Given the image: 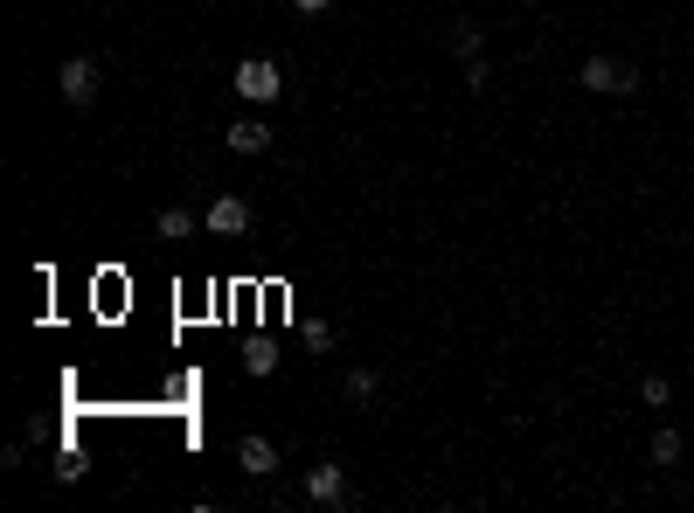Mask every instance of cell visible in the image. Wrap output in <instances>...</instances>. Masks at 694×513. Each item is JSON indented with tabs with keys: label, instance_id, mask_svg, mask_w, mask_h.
Returning a JSON list of instances; mask_svg holds the SVG:
<instances>
[{
	"label": "cell",
	"instance_id": "obj_9",
	"mask_svg": "<svg viewBox=\"0 0 694 513\" xmlns=\"http://www.w3.org/2000/svg\"><path fill=\"white\" fill-rule=\"evenodd\" d=\"M278 368V347L271 340H251V347H243V375H271Z\"/></svg>",
	"mask_w": 694,
	"mask_h": 513
},
{
	"label": "cell",
	"instance_id": "obj_3",
	"mask_svg": "<svg viewBox=\"0 0 694 513\" xmlns=\"http://www.w3.org/2000/svg\"><path fill=\"white\" fill-rule=\"evenodd\" d=\"M306 500H313V506H354L348 472H341V465H313V472H306Z\"/></svg>",
	"mask_w": 694,
	"mask_h": 513
},
{
	"label": "cell",
	"instance_id": "obj_8",
	"mask_svg": "<svg viewBox=\"0 0 694 513\" xmlns=\"http://www.w3.org/2000/svg\"><path fill=\"white\" fill-rule=\"evenodd\" d=\"M230 146H236V154H265V146H271V132L257 125V119H236V125H230Z\"/></svg>",
	"mask_w": 694,
	"mask_h": 513
},
{
	"label": "cell",
	"instance_id": "obj_2",
	"mask_svg": "<svg viewBox=\"0 0 694 513\" xmlns=\"http://www.w3.org/2000/svg\"><path fill=\"white\" fill-rule=\"evenodd\" d=\"M584 90H597V98H625V90H640V70L618 63V56H590V63H584Z\"/></svg>",
	"mask_w": 694,
	"mask_h": 513
},
{
	"label": "cell",
	"instance_id": "obj_14",
	"mask_svg": "<svg viewBox=\"0 0 694 513\" xmlns=\"http://www.w3.org/2000/svg\"><path fill=\"white\" fill-rule=\"evenodd\" d=\"M56 479H63V486L84 479V459H77V451H63V459H56Z\"/></svg>",
	"mask_w": 694,
	"mask_h": 513
},
{
	"label": "cell",
	"instance_id": "obj_11",
	"mask_svg": "<svg viewBox=\"0 0 694 513\" xmlns=\"http://www.w3.org/2000/svg\"><path fill=\"white\" fill-rule=\"evenodd\" d=\"M653 465H681V430H653Z\"/></svg>",
	"mask_w": 694,
	"mask_h": 513
},
{
	"label": "cell",
	"instance_id": "obj_5",
	"mask_svg": "<svg viewBox=\"0 0 694 513\" xmlns=\"http://www.w3.org/2000/svg\"><path fill=\"white\" fill-rule=\"evenodd\" d=\"M202 222H209V236H243V230H251V201H243V195H216Z\"/></svg>",
	"mask_w": 694,
	"mask_h": 513
},
{
	"label": "cell",
	"instance_id": "obj_16",
	"mask_svg": "<svg viewBox=\"0 0 694 513\" xmlns=\"http://www.w3.org/2000/svg\"><path fill=\"white\" fill-rule=\"evenodd\" d=\"M292 8H299V14H327L333 0H292Z\"/></svg>",
	"mask_w": 694,
	"mask_h": 513
},
{
	"label": "cell",
	"instance_id": "obj_13",
	"mask_svg": "<svg viewBox=\"0 0 694 513\" xmlns=\"http://www.w3.org/2000/svg\"><path fill=\"white\" fill-rule=\"evenodd\" d=\"M640 395H646V410H667V403H673V389H667V375H646V382H640Z\"/></svg>",
	"mask_w": 694,
	"mask_h": 513
},
{
	"label": "cell",
	"instance_id": "obj_1",
	"mask_svg": "<svg viewBox=\"0 0 694 513\" xmlns=\"http://www.w3.org/2000/svg\"><path fill=\"white\" fill-rule=\"evenodd\" d=\"M278 90H285V77H278V63H271V56H243V63H236V98L271 105Z\"/></svg>",
	"mask_w": 694,
	"mask_h": 513
},
{
	"label": "cell",
	"instance_id": "obj_7",
	"mask_svg": "<svg viewBox=\"0 0 694 513\" xmlns=\"http://www.w3.org/2000/svg\"><path fill=\"white\" fill-rule=\"evenodd\" d=\"M195 230H202L195 208H181V201H174V208H160V236H167V243H187Z\"/></svg>",
	"mask_w": 694,
	"mask_h": 513
},
{
	"label": "cell",
	"instance_id": "obj_10",
	"mask_svg": "<svg viewBox=\"0 0 694 513\" xmlns=\"http://www.w3.org/2000/svg\"><path fill=\"white\" fill-rule=\"evenodd\" d=\"M452 49H459V63H479V56H486V42H479V28H473V22H459V28H452Z\"/></svg>",
	"mask_w": 694,
	"mask_h": 513
},
{
	"label": "cell",
	"instance_id": "obj_15",
	"mask_svg": "<svg viewBox=\"0 0 694 513\" xmlns=\"http://www.w3.org/2000/svg\"><path fill=\"white\" fill-rule=\"evenodd\" d=\"M306 340H313V347L327 354V347H333V327H327V319H306Z\"/></svg>",
	"mask_w": 694,
	"mask_h": 513
},
{
	"label": "cell",
	"instance_id": "obj_6",
	"mask_svg": "<svg viewBox=\"0 0 694 513\" xmlns=\"http://www.w3.org/2000/svg\"><path fill=\"white\" fill-rule=\"evenodd\" d=\"M236 465L251 472V479H271V472H278V444H271V437H236Z\"/></svg>",
	"mask_w": 694,
	"mask_h": 513
},
{
	"label": "cell",
	"instance_id": "obj_4",
	"mask_svg": "<svg viewBox=\"0 0 694 513\" xmlns=\"http://www.w3.org/2000/svg\"><path fill=\"white\" fill-rule=\"evenodd\" d=\"M56 90H63L70 105H98V63H90V56H70V63L56 70Z\"/></svg>",
	"mask_w": 694,
	"mask_h": 513
},
{
	"label": "cell",
	"instance_id": "obj_12",
	"mask_svg": "<svg viewBox=\"0 0 694 513\" xmlns=\"http://www.w3.org/2000/svg\"><path fill=\"white\" fill-rule=\"evenodd\" d=\"M348 403H368V395H375V368H348Z\"/></svg>",
	"mask_w": 694,
	"mask_h": 513
}]
</instances>
